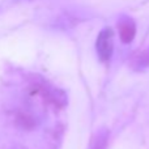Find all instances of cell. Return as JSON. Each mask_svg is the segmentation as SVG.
<instances>
[{
	"instance_id": "6da1fadb",
	"label": "cell",
	"mask_w": 149,
	"mask_h": 149,
	"mask_svg": "<svg viewBox=\"0 0 149 149\" xmlns=\"http://www.w3.org/2000/svg\"><path fill=\"white\" fill-rule=\"evenodd\" d=\"M95 50L100 60L107 62L114 51V31L111 28H105L97 37Z\"/></svg>"
},
{
	"instance_id": "7a4b0ae2",
	"label": "cell",
	"mask_w": 149,
	"mask_h": 149,
	"mask_svg": "<svg viewBox=\"0 0 149 149\" xmlns=\"http://www.w3.org/2000/svg\"><path fill=\"white\" fill-rule=\"evenodd\" d=\"M119 37L123 43H131L136 36V25L131 18H124L120 20L118 24Z\"/></svg>"
},
{
	"instance_id": "3957f363",
	"label": "cell",
	"mask_w": 149,
	"mask_h": 149,
	"mask_svg": "<svg viewBox=\"0 0 149 149\" xmlns=\"http://www.w3.org/2000/svg\"><path fill=\"white\" fill-rule=\"evenodd\" d=\"M107 139H109V132L106 130H101L100 132H97L93 136L90 145H89V149H106Z\"/></svg>"
},
{
	"instance_id": "277c9868",
	"label": "cell",
	"mask_w": 149,
	"mask_h": 149,
	"mask_svg": "<svg viewBox=\"0 0 149 149\" xmlns=\"http://www.w3.org/2000/svg\"><path fill=\"white\" fill-rule=\"evenodd\" d=\"M132 65H134L136 70H141L149 65V49L144 50V51L139 52L136 56L132 60Z\"/></svg>"
}]
</instances>
